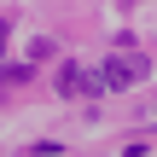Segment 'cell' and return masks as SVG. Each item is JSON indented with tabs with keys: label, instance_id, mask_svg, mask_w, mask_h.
I'll list each match as a JSON object with an SVG mask.
<instances>
[{
	"label": "cell",
	"instance_id": "cell-2",
	"mask_svg": "<svg viewBox=\"0 0 157 157\" xmlns=\"http://www.w3.org/2000/svg\"><path fill=\"white\" fill-rule=\"evenodd\" d=\"M58 93H82V64H76V58H64V70H58Z\"/></svg>",
	"mask_w": 157,
	"mask_h": 157
},
{
	"label": "cell",
	"instance_id": "cell-3",
	"mask_svg": "<svg viewBox=\"0 0 157 157\" xmlns=\"http://www.w3.org/2000/svg\"><path fill=\"white\" fill-rule=\"evenodd\" d=\"M0 41H6V17H0Z\"/></svg>",
	"mask_w": 157,
	"mask_h": 157
},
{
	"label": "cell",
	"instance_id": "cell-1",
	"mask_svg": "<svg viewBox=\"0 0 157 157\" xmlns=\"http://www.w3.org/2000/svg\"><path fill=\"white\" fill-rule=\"evenodd\" d=\"M105 76H111V87H134L146 76V58L140 52H117V58H105Z\"/></svg>",
	"mask_w": 157,
	"mask_h": 157
}]
</instances>
